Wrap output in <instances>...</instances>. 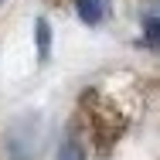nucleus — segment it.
Returning <instances> with one entry per match:
<instances>
[{"label":"nucleus","instance_id":"obj_1","mask_svg":"<svg viewBox=\"0 0 160 160\" xmlns=\"http://www.w3.org/2000/svg\"><path fill=\"white\" fill-rule=\"evenodd\" d=\"M41 147V129H38V116H24L3 136V150L10 160H34Z\"/></svg>","mask_w":160,"mask_h":160},{"label":"nucleus","instance_id":"obj_2","mask_svg":"<svg viewBox=\"0 0 160 160\" xmlns=\"http://www.w3.org/2000/svg\"><path fill=\"white\" fill-rule=\"evenodd\" d=\"M143 44L150 51H160V0L143 10Z\"/></svg>","mask_w":160,"mask_h":160},{"label":"nucleus","instance_id":"obj_3","mask_svg":"<svg viewBox=\"0 0 160 160\" xmlns=\"http://www.w3.org/2000/svg\"><path fill=\"white\" fill-rule=\"evenodd\" d=\"M72 7H75V14H78L82 24L96 28V24H102V17L109 10V0H72Z\"/></svg>","mask_w":160,"mask_h":160},{"label":"nucleus","instance_id":"obj_4","mask_svg":"<svg viewBox=\"0 0 160 160\" xmlns=\"http://www.w3.org/2000/svg\"><path fill=\"white\" fill-rule=\"evenodd\" d=\"M55 160H89V157H85V143H82V136H78L75 129L62 136V143H58V153H55Z\"/></svg>","mask_w":160,"mask_h":160},{"label":"nucleus","instance_id":"obj_5","mask_svg":"<svg viewBox=\"0 0 160 160\" xmlns=\"http://www.w3.org/2000/svg\"><path fill=\"white\" fill-rule=\"evenodd\" d=\"M51 24L44 21V17H38L34 21V44H38V62H48L51 58Z\"/></svg>","mask_w":160,"mask_h":160},{"label":"nucleus","instance_id":"obj_6","mask_svg":"<svg viewBox=\"0 0 160 160\" xmlns=\"http://www.w3.org/2000/svg\"><path fill=\"white\" fill-rule=\"evenodd\" d=\"M3 3H7V0H0V10H3Z\"/></svg>","mask_w":160,"mask_h":160}]
</instances>
